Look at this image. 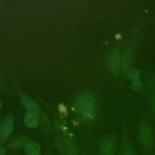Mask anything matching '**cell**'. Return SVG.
I'll return each mask as SVG.
<instances>
[{
    "instance_id": "6da1fadb",
    "label": "cell",
    "mask_w": 155,
    "mask_h": 155,
    "mask_svg": "<svg viewBox=\"0 0 155 155\" xmlns=\"http://www.w3.org/2000/svg\"><path fill=\"white\" fill-rule=\"evenodd\" d=\"M138 142L142 151L151 154L154 147V137L151 125L145 120H142L137 129Z\"/></svg>"
},
{
    "instance_id": "7a4b0ae2",
    "label": "cell",
    "mask_w": 155,
    "mask_h": 155,
    "mask_svg": "<svg viewBox=\"0 0 155 155\" xmlns=\"http://www.w3.org/2000/svg\"><path fill=\"white\" fill-rule=\"evenodd\" d=\"M74 105L77 112L80 114L88 116L94 111V101L92 96L88 94H83L76 100Z\"/></svg>"
},
{
    "instance_id": "3957f363",
    "label": "cell",
    "mask_w": 155,
    "mask_h": 155,
    "mask_svg": "<svg viewBox=\"0 0 155 155\" xmlns=\"http://www.w3.org/2000/svg\"><path fill=\"white\" fill-rule=\"evenodd\" d=\"M101 155H114L116 151V141L113 136H107L101 140L99 144Z\"/></svg>"
},
{
    "instance_id": "277c9868",
    "label": "cell",
    "mask_w": 155,
    "mask_h": 155,
    "mask_svg": "<svg viewBox=\"0 0 155 155\" xmlns=\"http://www.w3.org/2000/svg\"><path fill=\"white\" fill-rule=\"evenodd\" d=\"M120 155H137L136 148L126 130L123 133L120 145Z\"/></svg>"
},
{
    "instance_id": "5b68a950",
    "label": "cell",
    "mask_w": 155,
    "mask_h": 155,
    "mask_svg": "<svg viewBox=\"0 0 155 155\" xmlns=\"http://www.w3.org/2000/svg\"><path fill=\"white\" fill-rule=\"evenodd\" d=\"M13 130V118L12 116H8L0 127V136L3 138H5L12 133Z\"/></svg>"
},
{
    "instance_id": "8992f818",
    "label": "cell",
    "mask_w": 155,
    "mask_h": 155,
    "mask_svg": "<svg viewBox=\"0 0 155 155\" xmlns=\"http://www.w3.org/2000/svg\"><path fill=\"white\" fill-rule=\"evenodd\" d=\"M133 60V51L131 48L125 50L122 58V68L124 73H128L131 70L130 67Z\"/></svg>"
},
{
    "instance_id": "52a82bcc",
    "label": "cell",
    "mask_w": 155,
    "mask_h": 155,
    "mask_svg": "<svg viewBox=\"0 0 155 155\" xmlns=\"http://www.w3.org/2000/svg\"><path fill=\"white\" fill-rule=\"evenodd\" d=\"M120 65V60L119 55L117 53H112L108 59V65L110 70L113 73H117L119 70Z\"/></svg>"
},
{
    "instance_id": "ba28073f",
    "label": "cell",
    "mask_w": 155,
    "mask_h": 155,
    "mask_svg": "<svg viewBox=\"0 0 155 155\" xmlns=\"http://www.w3.org/2000/svg\"><path fill=\"white\" fill-rule=\"evenodd\" d=\"M24 122L28 127L35 128L37 127L38 124V113L27 111L24 119Z\"/></svg>"
},
{
    "instance_id": "9c48e42d",
    "label": "cell",
    "mask_w": 155,
    "mask_h": 155,
    "mask_svg": "<svg viewBox=\"0 0 155 155\" xmlns=\"http://www.w3.org/2000/svg\"><path fill=\"white\" fill-rule=\"evenodd\" d=\"M25 151L27 155H40L41 148L38 143L31 142L26 145Z\"/></svg>"
},
{
    "instance_id": "30bf717a",
    "label": "cell",
    "mask_w": 155,
    "mask_h": 155,
    "mask_svg": "<svg viewBox=\"0 0 155 155\" xmlns=\"http://www.w3.org/2000/svg\"><path fill=\"white\" fill-rule=\"evenodd\" d=\"M22 104L27 110V111L38 113V107L37 104L30 98L24 97L22 99Z\"/></svg>"
},
{
    "instance_id": "8fae6325",
    "label": "cell",
    "mask_w": 155,
    "mask_h": 155,
    "mask_svg": "<svg viewBox=\"0 0 155 155\" xmlns=\"http://www.w3.org/2000/svg\"><path fill=\"white\" fill-rule=\"evenodd\" d=\"M128 78L131 81H135L140 79V73L139 71L136 69H131L127 73Z\"/></svg>"
},
{
    "instance_id": "7c38bea8",
    "label": "cell",
    "mask_w": 155,
    "mask_h": 155,
    "mask_svg": "<svg viewBox=\"0 0 155 155\" xmlns=\"http://www.w3.org/2000/svg\"><path fill=\"white\" fill-rule=\"evenodd\" d=\"M143 87L142 85V82L140 81V79L135 80V81H131V87L136 91H140L142 90Z\"/></svg>"
},
{
    "instance_id": "4fadbf2b",
    "label": "cell",
    "mask_w": 155,
    "mask_h": 155,
    "mask_svg": "<svg viewBox=\"0 0 155 155\" xmlns=\"http://www.w3.org/2000/svg\"><path fill=\"white\" fill-rule=\"evenodd\" d=\"M23 144V140L22 139H16L15 140H14L13 142H12L10 144V148H13V149H16V148H18L20 147H21Z\"/></svg>"
},
{
    "instance_id": "5bb4252c",
    "label": "cell",
    "mask_w": 155,
    "mask_h": 155,
    "mask_svg": "<svg viewBox=\"0 0 155 155\" xmlns=\"http://www.w3.org/2000/svg\"><path fill=\"white\" fill-rule=\"evenodd\" d=\"M150 107L152 111L155 114V97H152L150 101Z\"/></svg>"
},
{
    "instance_id": "9a60e30c",
    "label": "cell",
    "mask_w": 155,
    "mask_h": 155,
    "mask_svg": "<svg viewBox=\"0 0 155 155\" xmlns=\"http://www.w3.org/2000/svg\"><path fill=\"white\" fill-rule=\"evenodd\" d=\"M0 155H4V150L2 148H0Z\"/></svg>"
},
{
    "instance_id": "2e32d148",
    "label": "cell",
    "mask_w": 155,
    "mask_h": 155,
    "mask_svg": "<svg viewBox=\"0 0 155 155\" xmlns=\"http://www.w3.org/2000/svg\"><path fill=\"white\" fill-rule=\"evenodd\" d=\"M1 102H0V108H1Z\"/></svg>"
},
{
    "instance_id": "e0dca14e",
    "label": "cell",
    "mask_w": 155,
    "mask_h": 155,
    "mask_svg": "<svg viewBox=\"0 0 155 155\" xmlns=\"http://www.w3.org/2000/svg\"><path fill=\"white\" fill-rule=\"evenodd\" d=\"M1 1H0V7H1Z\"/></svg>"
},
{
    "instance_id": "ac0fdd59",
    "label": "cell",
    "mask_w": 155,
    "mask_h": 155,
    "mask_svg": "<svg viewBox=\"0 0 155 155\" xmlns=\"http://www.w3.org/2000/svg\"><path fill=\"white\" fill-rule=\"evenodd\" d=\"M154 85H155V81H154Z\"/></svg>"
}]
</instances>
